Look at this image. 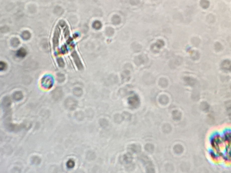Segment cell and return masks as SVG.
I'll return each mask as SVG.
<instances>
[{
    "instance_id": "8992f818",
    "label": "cell",
    "mask_w": 231,
    "mask_h": 173,
    "mask_svg": "<svg viewBox=\"0 0 231 173\" xmlns=\"http://www.w3.org/2000/svg\"><path fill=\"white\" fill-rule=\"evenodd\" d=\"M101 25H100V23L98 21H96L94 23L93 25V26L96 29H99L100 28Z\"/></svg>"
},
{
    "instance_id": "5b68a950",
    "label": "cell",
    "mask_w": 231,
    "mask_h": 173,
    "mask_svg": "<svg viewBox=\"0 0 231 173\" xmlns=\"http://www.w3.org/2000/svg\"><path fill=\"white\" fill-rule=\"evenodd\" d=\"M74 163L72 160H70L67 163V166L69 168H72L74 166Z\"/></svg>"
},
{
    "instance_id": "7a4b0ae2",
    "label": "cell",
    "mask_w": 231,
    "mask_h": 173,
    "mask_svg": "<svg viewBox=\"0 0 231 173\" xmlns=\"http://www.w3.org/2000/svg\"><path fill=\"white\" fill-rule=\"evenodd\" d=\"M222 65L224 69H229L231 68V62L228 60H225L223 61Z\"/></svg>"
},
{
    "instance_id": "3957f363",
    "label": "cell",
    "mask_w": 231,
    "mask_h": 173,
    "mask_svg": "<svg viewBox=\"0 0 231 173\" xmlns=\"http://www.w3.org/2000/svg\"><path fill=\"white\" fill-rule=\"evenodd\" d=\"M26 54V51L23 48H20V49L18 51V52H17V55L18 56H20V57H22L25 56Z\"/></svg>"
},
{
    "instance_id": "6da1fadb",
    "label": "cell",
    "mask_w": 231,
    "mask_h": 173,
    "mask_svg": "<svg viewBox=\"0 0 231 173\" xmlns=\"http://www.w3.org/2000/svg\"><path fill=\"white\" fill-rule=\"evenodd\" d=\"M73 55V57H74V59L75 61V64H76L77 66H78L79 69H82V65L81 62V61L79 59L78 56H77L76 53L75 52H74Z\"/></svg>"
},
{
    "instance_id": "277c9868",
    "label": "cell",
    "mask_w": 231,
    "mask_h": 173,
    "mask_svg": "<svg viewBox=\"0 0 231 173\" xmlns=\"http://www.w3.org/2000/svg\"><path fill=\"white\" fill-rule=\"evenodd\" d=\"M30 34L28 31H25L22 34V37L25 39H28L30 37Z\"/></svg>"
},
{
    "instance_id": "52a82bcc",
    "label": "cell",
    "mask_w": 231,
    "mask_h": 173,
    "mask_svg": "<svg viewBox=\"0 0 231 173\" xmlns=\"http://www.w3.org/2000/svg\"><path fill=\"white\" fill-rule=\"evenodd\" d=\"M0 67H1V70H4L5 69L6 67V64L4 62H1V64H0Z\"/></svg>"
}]
</instances>
